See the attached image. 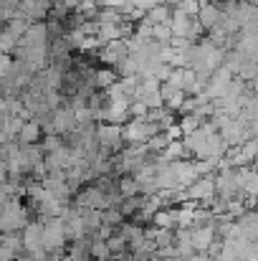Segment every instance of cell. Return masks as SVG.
Instances as JSON below:
<instances>
[{
  "label": "cell",
  "instance_id": "obj_1",
  "mask_svg": "<svg viewBox=\"0 0 258 261\" xmlns=\"http://www.w3.org/2000/svg\"><path fill=\"white\" fill-rule=\"evenodd\" d=\"M66 228L61 223V218H46L43 223V249L46 254H56V251H64L66 246Z\"/></svg>",
  "mask_w": 258,
  "mask_h": 261
},
{
  "label": "cell",
  "instance_id": "obj_2",
  "mask_svg": "<svg viewBox=\"0 0 258 261\" xmlns=\"http://www.w3.org/2000/svg\"><path fill=\"white\" fill-rule=\"evenodd\" d=\"M96 142H99V147H104L109 152H117L122 147V142H124L122 127L119 124H106V122L96 124Z\"/></svg>",
  "mask_w": 258,
  "mask_h": 261
},
{
  "label": "cell",
  "instance_id": "obj_3",
  "mask_svg": "<svg viewBox=\"0 0 258 261\" xmlns=\"http://www.w3.org/2000/svg\"><path fill=\"white\" fill-rule=\"evenodd\" d=\"M41 124L36 122V119H28L25 124H23V129H20V135H18V140L23 142V145H36V140L41 137Z\"/></svg>",
  "mask_w": 258,
  "mask_h": 261
},
{
  "label": "cell",
  "instance_id": "obj_4",
  "mask_svg": "<svg viewBox=\"0 0 258 261\" xmlns=\"http://www.w3.org/2000/svg\"><path fill=\"white\" fill-rule=\"evenodd\" d=\"M117 82H119V76H117L114 69H99V71H94V87L104 89V91L109 87H114Z\"/></svg>",
  "mask_w": 258,
  "mask_h": 261
},
{
  "label": "cell",
  "instance_id": "obj_5",
  "mask_svg": "<svg viewBox=\"0 0 258 261\" xmlns=\"http://www.w3.org/2000/svg\"><path fill=\"white\" fill-rule=\"evenodd\" d=\"M33 23L31 20H25V18H13V20H8V25H5V31L15 38V41H20L25 33H28V28H31Z\"/></svg>",
  "mask_w": 258,
  "mask_h": 261
},
{
  "label": "cell",
  "instance_id": "obj_6",
  "mask_svg": "<svg viewBox=\"0 0 258 261\" xmlns=\"http://www.w3.org/2000/svg\"><path fill=\"white\" fill-rule=\"evenodd\" d=\"M15 46H18V41L3 28V31H0V54H13Z\"/></svg>",
  "mask_w": 258,
  "mask_h": 261
},
{
  "label": "cell",
  "instance_id": "obj_7",
  "mask_svg": "<svg viewBox=\"0 0 258 261\" xmlns=\"http://www.w3.org/2000/svg\"><path fill=\"white\" fill-rule=\"evenodd\" d=\"M10 69H13V59H10V54H0V79H5V76L10 74Z\"/></svg>",
  "mask_w": 258,
  "mask_h": 261
},
{
  "label": "cell",
  "instance_id": "obj_8",
  "mask_svg": "<svg viewBox=\"0 0 258 261\" xmlns=\"http://www.w3.org/2000/svg\"><path fill=\"white\" fill-rule=\"evenodd\" d=\"M0 261H15V254L5 244H0Z\"/></svg>",
  "mask_w": 258,
  "mask_h": 261
}]
</instances>
